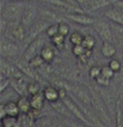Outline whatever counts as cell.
I'll return each instance as SVG.
<instances>
[{
  "label": "cell",
  "instance_id": "4dcf8cb0",
  "mask_svg": "<svg viewBox=\"0 0 123 127\" xmlns=\"http://www.w3.org/2000/svg\"><path fill=\"white\" fill-rule=\"evenodd\" d=\"M115 126L117 127H123V115L122 110L120 108V101L117 104V112H115Z\"/></svg>",
  "mask_w": 123,
  "mask_h": 127
},
{
  "label": "cell",
  "instance_id": "ee69618b",
  "mask_svg": "<svg viewBox=\"0 0 123 127\" xmlns=\"http://www.w3.org/2000/svg\"><path fill=\"white\" fill-rule=\"evenodd\" d=\"M0 127H3V126H2V125H1V124H0Z\"/></svg>",
  "mask_w": 123,
  "mask_h": 127
},
{
  "label": "cell",
  "instance_id": "f1b7e54d",
  "mask_svg": "<svg viewBox=\"0 0 123 127\" xmlns=\"http://www.w3.org/2000/svg\"><path fill=\"white\" fill-rule=\"evenodd\" d=\"M82 45L84 46L86 49H93V47L95 46V39L93 36L91 35H86L84 36V39H83V42Z\"/></svg>",
  "mask_w": 123,
  "mask_h": 127
},
{
  "label": "cell",
  "instance_id": "f546056e",
  "mask_svg": "<svg viewBox=\"0 0 123 127\" xmlns=\"http://www.w3.org/2000/svg\"><path fill=\"white\" fill-rule=\"evenodd\" d=\"M40 92H41V87H40V85L37 83V81H30V83L28 84V94H29V96H31V95H35Z\"/></svg>",
  "mask_w": 123,
  "mask_h": 127
},
{
  "label": "cell",
  "instance_id": "4316f807",
  "mask_svg": "<svg viewBox=\"0 0 123 127\" xmlns=\"http://www.w3.org/2000/svg\"><path fill=\"white\" fill-rule=\"evenodd\" d=\"M51 41H52V44L54 45L57 48H63L64 42H66V36L61 35V33H58L54 37L51 38Z\"/></svg>",
  "mask_w": 123,
  "mask_h": 127
},
{
  "label": "cell",
  "instance_id": "d6986e66",
  "mask_svg": "<svg viewBox=\"0 0 123 127\" xmlns=\"http://www.w3.org/2000/svg\"><path fill=\"white\" fill-rule=\"evenodd\" d=\"M50 105L55 112H58L60 115H62V116H64V117L69 116V114H71V112L69 110V108L67 107L64 101L61 100V99H59V100H57V101H53V103H50Z\"/></svg>",
  "mask_w": 123,
  "mask_h": 127
},
{
  "label": "cell",
  "instance_id": "d6a6232c",
  "mask_svg": "<svg viewBox=\"0 0 123 127\" xmlns=\"http://www.w3.org/2000/svg\"><path fill=\"white\" fill-rule=\"evenodd\" d=\"M101 70H102V67H100V66H92L90 68V70H89V76L95 80L101 75Z\"/></svg>",
  "mask_w": 123,
  "mask_h": 127
},
{
  "label": "cell",
  "instance_id": "8d00e7d4",
  "mask_svg": "<svg viewBox=\"0 0 123 127\" xmlns=\"http://www.w3.org/2000/svg\"><path fill=\"white\" fill-rule=\"evenodd\" d=\"M109 66H110V68L114 72H118V71H120V70H121V63H120V60L115 59V58H113V59L110 60Z\"/></svg>",
  "mask_w": 123,
  "mask_h": 127
},
{
  "label": "cell",
  "instance_id": "44dd1931",
  "mask_svg": "<svg viewBox=\"0 0 123 127\" xmlns=\"http://www.w3.org/2000/svg\"><path fill=\"white\" fill-rule=\"evenodd\" d=\"M4 109H6V114L7 116H12V117H18L21 112H20L19 107H18L17 101H8L4 104Z\"/></svg>",
  "mask_w": 123,
  "mask_h": 127
},
{
  "label": "cell",
  "instance_id": "f35d334b",
  "mask_svg": "<svg viewBox=\"0 0 123 127\" xmlns=\"http://www.w3.org/2000/svg\"><path fill=\"white\" fill-rule=\"evenodd\" d=\"M110 80H111V79L106 78V77L102 76V75H100V76L98 77L97 79H95V81H97L98 85L103 86V87H108V86L110 85Z\"/></svg>",
  "mask_w": 123,
  "mask_h": 127
},
{
  "label": "cell",
  "instance_id": "ac0fdd59",
  "mask_svg": "<svg viewBox=\"0 0 123 127\" xmlns=\"http://www.w3.org/2000/svg\"><path fill=\"white\" fill-rule=\"evenodd\" d=\"M101 54L105 58H112L117 54V48L110 41H103L101 46Z\"/></svg>",
  "mask_w": 123,
  "mask_h": 127
},
{
  "label": "cell",
  "instance_id": "9a60e30c",
  "mask_svg": "<svg viewBox=\"0 0 123 127\" xmlns=\"http://www.w3.org/2000/svg\"><path fill=\"white\" fill-rule=\"evenodd\" d=\"M28 84L29 83H26L23 78L11 79V86L15 89V92L18 93L19 96H24L26 93L28 94Z\"/></svg>",
  "mask_w": 123,
  "mask_h": 127
},
{
  "label": "cell",
  "instance_id": "9c48e42d",
  "mask_svg": "<svg viewBox=\"0 0 123 127\" xmlns=\"http://www.w3.org/2000/svg\"><path fill=\"white\" fill-rule=\"evenodd\" d=\"M42 41H43V40H42L41 37H38L37 39H35L33 41H31L30 44L28 45L27 49L24 50V53H23V58L24 59H27L29 62V60L32 59L35 56L39 55L40 51H41V49H42V47H43V46L41 47Z\"/></svg>",
  "mask_w": 123,
  "mask_h": 127
},
{
  "label": "cell",
  "instance_id": "b9f144b4",
  "mask_svg": "<svg viewBox=\"0 0 123 127\" xmlns=\"http://www.w3.org/2000/svg\"><path fill=\"white\" fill-rule=\"evenodd\" d=\"M88 56H87V54H84V55H82V56H80L79 57V59H80V62L81 63H87L88 62Z\"/></svg>",
  "mask_w": 123,
  "mask_h": 127
},
{
  "label": "cell",
  "instance_id": "6da1fadb",
  "mask_svg": "<svg viewBox=\"0 0 123 127\" xmlns=\"http://www.w3.org/2000/svg\"><path fill=\"white\" fill-rule=\"evenodd\" d=\"M26 6L27 4H24V1L21 0H9L8 3L1 8V17L8 21L15 22L18 18L21 19Z\"/></svg>",
  "mask_w": 123,
  "mask_h": 127
},
{
  "label": "cell",
  "instance_id": "2e32d148",
  "mask_svg": "<svg viewBox=\"0 0 123 127\" xmlns=\"http://www.w3.org/2000/svg\"><path fill=\"white\" fill-rule=\"evenodd\" d=\"M17 66L21 69V71L23 72L26 76H29L30 78L35 79V75L37 74H35V68L30 65V63H29L27 59L22 58L21 60H19V62L17 63Z\"/></svg>",
  "mask_w": 123,
  "mask_h": 127
},
{
  "label": "cell",
  "instance_id": "277c9868",
  "mask_svg": "<svg viewBox=\"0 0 123 127\" xmlns=\"http://www.w3.org/2000/svg\"><path fill=\"white\" fill-rule=\"evenodd\" d=\"M18 53H19V48L13 41L9 39H6L1 37V41H0V55L4 59H10V58L17 57Z\"/></svg>",
  "mask_w": 123,
  "mask_h": 127
},
{
  "label": "cell",
  "instance_id": "3957f363",
  "mask_svg": "<svg viewBox=\"0 0 123 127\" xmlns=\"http://www.w3.org/2000/svg\"><path fill=\"white\" fill-rule=\"evenodd\" d=\"M0 71H1V76L7 77V78L11 79H20L23 78L24 74L21 71L18 66H15L13 64L8 62V59H3L2 58L0 62Z\"/></svg>",
  "mask_w": 123,
  "mask_h": 127
},
{
  "label": "cell",
  "instance_id": "cb8c5ba5",
  "mask_svg": "<svg viewBox=\"0 0 123 127\" xmlns=\"http://www.w3.org/2000/svg\"><path fill=\"white\" fill-rule=\"evenodd\" d=\"M83 39H84V36L78 30L71 32L70 37H69V40H70V42L72 44V46H74V45H82Z\"/></svg>",
  "mask_w": 123,
  "mask_h": 127
},
{
  "label": "cell",
  "instance_id": "d4e9b609",
  "mask_svg": "<svg viewBox=\"0 0 123 127\" xmlns=\"http://www.w3.org/2000/svg\"><path fill=\"white\" fill-rule=\"evenodd\" d=\"M110 4H111L110 0H91L90 1V7L93 10L105 8V7H109Z\"/></svg>",
  "mask_w": 123,
  "mask_h": 127
},
{
  "label": "cell",
  "instance_id": "d590c367",
  "mask_svg": "<svg viewBox=\"0 0 123 127\" xmlns=\"http://www.w3.org/2000/svg\"><path fill=\"white\" fill-rule=\"evenodd\" d=\"M114 74H115V72L113 71L112 69H111L109 65L102 67V70H101V75H102V76L106 77V78H109V79H112L113 76H114Z\"/></svg>",
  "mask_w": 123,
  "mask_h": 127
},
{
  "label": "cell",
  "instance_id": "7bdbcfd3",
  "mask_svg": "<svg viewBox=\"0 0 123 127\" xmlns=\"http://www.w3.org/2000/svg\"><path fill=\"white\" fill-rule=\"evenodd\" d=\"M115 7H118L119 9H121V10L123 11V1H119L117 2V4H115Z\"/></svg>",
  "mask_w": 123,
  "mask_h": 127
},
{
  "label": "cell",
  "instance_id": "5b68a950",
  "mask_svg": "<svg viewBox=\"0 0 123 127\" xmlns=\"http://www.w3.org/2000/svg\"><path fill=\"white\" fill-rule=\"evenodd\" d=\"M37 15H38L37 8H35V6H31V4H27L26 9H24L23 13H22L21 19H20V24L28 30L33 25V22L35 21Z\"/></svg>",
  "mask_w": 123,
  "mask_h": 127
},
{
  "label": "cell",
  "instance_id": "e0dca14e",
  "mask_svg": "<svg viewBox=\"0 0 123 127\" xmlns=\"http://www.w3.org/2000/svg\"><path fill=\"white\" fill-rule=\"evenodd\" d=\"M17 104H18V107H19L21 114H23V115H28L32 110L31 103H30V97H28L27 95L20 96L17 100Z\"/></svg>",
  "mask_w": 123,
  "mask_h": 127
},
{
  "label": "cell",
  "instance_id": "5bb4252c",
  "mask_svg": "<svg viewBox=\"0 0 123 127\" xmlns=\"http://www.w3.org/2000/svg\"><path fill=\"white\" fill-rule=\"evenodd\" d=\"M44 101H46V98H44L43 92H40V93H38V94L31 95L30 96L31 107H32L33 110L40 112V110L43 108V106H44Z\"/></svg>",
  "mask_w": 123,
  "mask_h": 127
},
{
  "label": "cell",
  "instance_id": "8992f818",
  "mask_svg": "<svg viewBox=\"0 0 123 127\" xmlns=\"http://www.w3.org/2000/svg\"><path fill=\"white\" fill-rule=\"evenodd\" d=\"M67 19L73 21L74 24L82 25V26H90V25H94L97 20L92 17V16L86 15L82 12H68L66 15Z\"/></svg>",
  "mask_w": 123,
  "mask_h": 127
},
{
  "label": "cell",
  "instance_id": "74e56055",
  "mask_svg": "<svg viewBox=\"0 0 123 127\" xmlns=\"http://www.w3.org/2000/svg\"><path fill=\"white\" fill-rule=\"evenodd\" d=\"M11 85V80L10 78H7V77L1 76V81H0V92L3 93L4 90L8 88V86Z\"/></svg>",
  "mask_w": 123,
  "mask_h": 127
},
{
  "label": "cell",
  "instance_id": "f6af8a7d",
  "mask_svg": "<svg viewBox=\"0 0 123 127\" xmlns=\"http://www.w3.org/2000/svg\"><path fill=\"white\" fill-rule=\"evenodd\" d=\"M21 1H24V0H21Z\"/></svg>",
  "mask_w": 123,
  "mask_h": 127
},
{
  "label": "cell",
  "instance_id": "8fae6325",
  "mask_svg": "<svg viewBox=\"0 0 123 127\" xmlns=\"http://www.w3.org/2000/svg\"><path fill=\"white\" fill-rule=\"evenodd\" d=\"M104 17L110 21L123 27V11L118 7H110L104 11Z\"/></svg>",
  "mask_w": 123,
  "mask_h": 127
},
{
  "label": "cell",
  "instance_id": "60d3db41",
  "mask_svg": "<svg viewBox=\"0 0 123 127\" xmlns=\"http://www.w3.org/2000/svg\"><path fill=\"white\" fill-rule=\"evenodd\" d=\"M7 116L6 114V109H4V103H1L0 104V119L4 118Z\"/></svg>",
  "mask_w": 123,
  "mask_h": 127
},
{
  "label": "cell",
  "instance_id": "7c38bea8",
  "mask_svg": "<svg viewBox=\"0 0 123 127\" xmlns=\"http://www.w3.org/2000/svg\"><path fill=\"white\" fill-rule=\"evenodd\" d=\"M10 33H11V37L15 41L19 42V41H23L26 39V36H27V29L22 26L21 24L19 22H16L12 25V27H10Z\"/></svg>",
  "mask_w": 123,
  "mask_h": 127
},
{
  "label": "cell",
  "instance_id": "ffe728a7",
  "mask_svg": "<svg viewBox=\"0 0 123 127\" xmlns=\"http://www.w3.org/2000/svg\"><path fill=\"white\" fill-rule=\"evenodd\" d=\"M40 55L47 64H50L53 62L55 57V50L51 46H43L41 51H40Z\"/></svg>",
  "mask_w": 123,
  "mask_h": 127
},
{
  "label": "cell",
  "instance_id": "4fadbf2b",
  "mask_svg": "<svg viewBox=\"0 0 123 127\" xmlns=\"http://www.w3.org/2000/svg\"><path fill=\"white\" fill-rule=\"evenodd\" d=\"M44 95V98L49 103H53V101H57L60 99V94H59V88H57L53 85H49L46 86L44 89L42 90Z\"/></svg>",
  "mask_w": 123,
  "mask_h": 127
},
{
  "label": "cell",
  "instance_id": "52a82bcc",
  "mask_svg": "<svg viewBox=\"0 0 123 127\" xmlns=\"http://www.w3.org/2000/svg\"><path fill=\"white\" fill-rule=\"evenodd\" d=\"M61 100L64 101V104L67 105V107L69 108V110L71 112V114H72L75 118H78L80 122L87 124V125H89V124H90V123H89V121H88V118H87L86 115H84V112H82L81 108H80L78 105H75V103H73V100L70 98V97L66 96L63 99H61Z\"/></svg>",
  "mask_w": 123,
  "mask_h": 127
},
{
  "label": "cell",
  "instance_id": "30bf717a",
  "mask_svg": "<svg viewBox=\"0 0 123 127\" xmlns=\"http://www.w3.org/2000/svg\"><path fill=\"white\" fill-rule=\"evenodd\" d=\"M68 90H70L73 95L78 97L82 103L87 104V105H90L92 103V98L89 96V94L87 93V90L83 87H81L80 85H74V84H69L68 86Z\"/></svg>",
  "mask_w": 123,
  "mask_h": 127
},
{
  "label": "cell",
  "instance_id": "484cf974",
  "mask_svg": "<svg viewBox=\"0 0 123 127\" xmlns=\"http://www.w3.org/2000/svg\"><path fill=\"white\" fill-rule=\"evenodd\" d=\"M40 16H41L42 19L47 20V21H49V22H55V21H58L57 13L51 12V11H49V10H42V11H40Z\"/></svg>",
  "mask_w": 123,
  "mask_h": 127
},
{
  "label": "cell",
  "instance_id": "7402d4cb",
  "mask_svg": "<svg viewBox=\"0 0 123 127\" xmlns=\"http://www.w3.org/2000/svg\"><path fill=\"white\" fill-rule=\"evenodd\" d=\"M92 103H93V107H94V109L97 110V113L102 114L101 118L103 119L104 122H108V115H106V112H105V109H104L103 105H102L101 100H100L98 97H94V98L92 99Z\"/></svg>",
  "mask_w": 123,
  "mask_h": 127
},
{
  "label": "cell",
  "instance_id": "1f68e13d",
  "mask_svg": "<svg viewBox=\"0 0 123 127\" xmlns=\"http://www.w3.org/2000/svg\"><path fill=\"white\" fill-rule=\"evenodd\" d=\"M46 33L49 38H52L55 35H58L59 33V26H58V24H51L48 27V29L46 30Z\"/></svg>",
  "mask_w": 123,
  "mask_h": 127
},
{
  "label": "cell",
  "instance_id": "603a6c76",
  "mask_svg": "<svg viewBox=\"0 0 123 127\" xmlns=\"http://www.w3.org/2000/svg\"><path fill=\"white\" fill-rule=\"evenodd\" d=\"M0 124L3 127H21V124L18 121V117L12 116H6L4 118L1 119Z\"/></svg>",
  "mask_w": 123,
  "mask_h": 127
},
{
  "label": "cell",
  "instance_id": "836d02e7",
  "mask_svg": "<svg viewBox=\"0 0 123 127\" xmlns=\"http://www.w3.org/2000/svg\"><path fill=\"white\" fill-rule=\"evenodd\" d=\"M58 26H59V33L66 36V37L68 35H70V26H69L67 22L60 21L59 24H58Z\"/></svg>",
  "mask_w": 123,
  "mask_h": 127
},
{
  "label": "cell",
  "instance_id": "ab89813d",
  "mask_svg": "<svg viewBox=\"0 0 123 127\" xmlns=\"http://www.w3.org/2000/svg\"><path fill=\"white\" fill-rule=\"evenodd\" d=\"M0 21H1V35H3V32L4 31L7 30V21H8V20H6L4 19V18H0Z\"/></svg>",
  "mask_w": 123,
  "mask_h": 127
},
{
  "label": "cell",
  "instance_id": "83f0119b",
  "mask_svg": "<svg viewBox=\"0 0 123 127\" xmlns=\"http://www.w3.org/2000/svg\"><path fill=\"white\" fill-rule=\"evenodd\" d=\"M29 63H30V65L32 66L35 69L42 67L44 64H47V63L43 60V58L41 57V55H40V54H39V55H37V56H35L32 59H30V60H29Z\"/></svg>",
  "mask_w": 123,
  "mask_h": 127
},
{
  "label": "cell",
  "instance_id": "ba28073f",
  "mask_svg": "<svg viewBox=\"0 0 123 127\" xmlns=\"http://www.w3.org/2000/svg\"><path fill=\"white\" fill-rule=\"evenodd\" d=\"M95 31L98 32V35L102 38L103 41H110L113 39V33L111 27L106 24L103 20H97L94 24Z\"/></svg>",
  "mask_w": 123,
  "mask_h": 127
},
{
  "label": "cell",
  "instance_id": "7a4b0ae2",
  "mask_svg": "<svg viewBox=\"0 0 123 127\" xmlns=\"http://www.w3.org/2000/svg\"><path fill=\"white\" fill-rule=\"evenodd\" d=\"M49 26H50V22L47 21V20H44V19H42V18L40 20L35 21L32 26L27 30V36H26L24 41L29 45L31 41H33V40L37 39L38 37H40L41 33L48 29Z\"/></svg>",
  "mask_w": 123,
  "mask_h": 127
},
{
  "label": "cell",
  "instance_id": "e575fe53",
  "mask_svg": "<svg viewBox=\"0 0 123 127\" xmlns=\"http://www.w3.org/2000/svg\"><path fill=\"white\" fill-rule=\"evenodd\" d=\"M87 51V49L84 48L83 45H74V46L72 47V54L74 56H77V57H80V56L84 55Z\"/></svg>",
  "mask_w": 123,
  "mask_h": 127
}]
</instances>
